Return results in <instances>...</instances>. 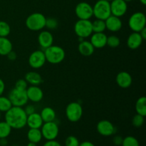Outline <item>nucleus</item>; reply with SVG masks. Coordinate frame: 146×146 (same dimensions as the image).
I'll use <instances>...</instances> for the list:
<instances>
[{"label": "nucleus", "instance_id": "nucleus-19", "mask_svg": "<svg viewBox=\"0 0 146 146\" xmlns=\"http://www.w3.org/2000/svg\"><path fill=\"white\" fill-rule=\"evenodd\" d=\"M143 39L141 37L139 32H133L129 35L127 39V46L132 50L137 49L141 46Z\"/></svg>", "mask_w": 146, "mask_h": 146}, {"label": "nucleus", "instance_id": "nucleus-27", "mask_svg": "<svg viewBox=\"0 0 146 146\" xmlns=\"http://www.w3.org/2000/svg\"><path fill=\"white\" fill-rule=\"evenodd\" d=\"M92 29L94 33L104 32V31L106 29L105 20L96 19L92 22Z\"/></svg>", "mask_w": 146, "mask_h": 146}, {"label": "nucleus", "instance_id": "nucleus-40", "mask_svg": "<svg viewBox=\"0 0 146 146\" xmlns=\"http://www.w3.org/2000/svg\"><path fill=\"white\" fill-rule=\"evenodd\" d=\"M7 56L9 61H14V60H16V58H17V54L12 50V51H11L8 54H7Z\"/></svg>", "mask_w": 146, "mask_h": 146}, {"label": "nucleus", "instance_id": "nucleus-48", "mask_svg": "<svg viewBox=\"0 0 146 146\" xmlns=\"http://www.w3.org/2000/svg\"><path fill=\"white\" fill-rule=\"evenodd\" d=\"M1 112H0V121H1Z\"/></svg>", "mask_w": 146, "mask_h": 146}, {"label": "nucleus", "instance_id": "nucleus-44", "mask_svg": "<svg viewBox=\"0 0 146 146\" xmlns=\"http://www.w3.org/2000/svg\"><path fill=\"white\" fill-rule=\"evenodd\" d=\"M8 141L7 138H0V145H7Z\"/></svg>", "mask_w": 146, "mask_h": 146}, {"label": "nucleus", "instance_id": "nucleus-49", "mask_svg": "<svg viewBox=\"0 0 146 146\" xmlns=\"http://www.w3.org/2000/svg\"><path fill=\"white\" fill-rule=\"evenodd\" d=\"M11 146H19V145H11Z\"/></svg>", "mask_w": 146, "mask_h": 146}, {"label": "nucleus", "instance_id": "nucleus-9", "mask_svg": "<svg viewBox=\"0 0 146 146\" xmlns=\"http://www.w3.org/2000/svg\"><path fill=\"white\" fill-rule=\"evenodd\" d=\"M41 128L43 138L47 141L56 140V138L58 137L59 128L55 121L44 123Z\"/></svg>", "mask_w": 146, "mask_h": 146}, {"label": "nucleus", "instance_id": "nucleus-45", "mask_svg": "<svg viewBox=\"0 0 146 146\" xmlns=\"http://www.w3.org/2000/svg\"><path fill=\"white\" fill-rule=\"evenodd\" d=\"M27 146H37V145H36V143H34L29 142L28 144H27Z\"/></svg>", "mask_w": 146, "mask_h": 146}, {"label": "nucleus", "instance_id": "nucleus-1", "mask_svg": "<svg viewBox=\"0 0 146 146\" xmlns=\"http://www.w3.org/2000/svg\"><path fill=\"white\" fill-rule=\"evenodd\" d=\"M4 118L12 129H21L27 125V115L22 107L12 106L5 113Z\"/></svg>", "mask_w": 146, "mask_h": 146}, {"label": "nucleus", "instance_id": "nucleus-25", "mask_svg": "<svg viewBox=\"0 0 146 146\" xmlns=\"http://www.w3.org/2000/svg\"><path fill=\"white\" fill-rule=\"evenodd\" d=\"M29 141L34 143H38L42 140L43 136L40 128H30L27 133Z\"/></svg>", "mask_w": 146, "mask_h": 146}, {"label": "nucleus", "instance_id": "nucleus-35", "mask_svg": "<svg viewBox=\"0 0 146 146\" xmlns=\"http://www.w3.org/2000/svg\"><path fill=\"white\" fill-rule=\"evenodd\" d=\"M79 141L74 135H69L65 141L66 146H79Z\"/></svg>", "mask_w": 146, "mask_h": 146}, {"label": "nucleus", "instance_id": "nucleus-34", "mask_svg": "<svg viewBox=\"0 0 146 146\" xmlns=\"http://www.w3.org/2000/svg\"><path fill=\"white\" fill-rule=\"evenodd\" d=\"M58 26V21L56 19L54 18H48L46 19L45 27H46L48 29H56Z\"/></svg>", "mask_w": 146, "mask_h": 146}, {"label": "nucleus", "instance_id": "nucleus-15", "mask_svg": "<svg viewBox=\"0 0 146 146\" xmlns=\"http://www.w3.org/2000/svg\"><path fill=\"white\" fill-rule=\"evenodd\" d=\"M105 22L107 29L112 32H117L122 28L123 23L121 18L112 14L105 20Z\"/></svg>", "mask_w": 146, "mask_h": 146}, {"label": "nucleus", "instance_id": "nucleus-26", "mask_svg": "<svg viewBox=\"0 0 146 146\" xmlns=\"http://www.w3.org/2000/svg\"><path fill=\"white\" fill-rule=\"evenodd\" d=\"M135 111L137 114L145 116L146 115V98L141 96L137 100L135 103Z\"/></svg>", "mask_w": 146, "mask_h": 146}, {"label": "nucleus", "instance_id": "nucleus-31", "mask_svg": "<svg viewBox=\"0 0 146 146\" xmlns=\"http://www.w3.org/2000/svg\"><path fill=\"white\" fill-rule=\"evenodd\" d=\"M121 44V40L119 37L115 35H111L107 37V44L111 48H116Z\"/></svg>", "mask_w": 146, "mask_h": 146}, {"label": "nucleus", "instance_id": "nucleus-2", "mask_svg": "<svg viewBox=\"0 0 146 146\" xmlns=\"http://www.w3.org/2000/svg\"><path fill=\"white\" fill-rule=\"evenodd\" d=\"M46 61L52 64H58L62 62L66 56L65 51L61 46L51 45L44 50Z\"/></svg>", "mask_w": 146, "mask_h": 146}, {"label": "nucleus", "instance_id": "nucleus-5", "mask_svg": "<svg viewBox=\"0 0 146 146\" xmlns=\"http://www.w3.org/2000/svg\"><path fill=\"white\" fill-rule=\"evenodd\" d=\"M75 34L79 38H85L91 36L93 34L92 21L90 19H78L74 25Z\"/></svg>", "mask_w": 146, "mask_h": 146}, {"label": "nucleus", "instance_id": "nucleus-43", "mask_svg": "<svg viewBox=\"0 0 146 146\" xmlns=\"http://www.w3.org/2000/svg\"><path fill=\"white\" fill-rule=\"evenodd\" d=\"M139 33H140V34H141V37H142L143 39L145 40L146 39V27L143 29L141 30Z\"/></svg>", "mask_w": 146, "mask_h": 146}, {"label": "nucleus", "instance_id": "nucleus-30", "mask_svg": "<svg viewBox=\"0 0 146 146\" xmlns=\"http://www.w3.org/2000/svg\"><path fill=\"white\" fill-rule=\"evenodd\" d=\"M11 32L9 24L4 21H0V37H7Z\"/></svg>", "mask_w": 146, "mask_h": 146}, {"label": "nucleus", "instance_id": "nucleus-11", "mask_svg": "<svg viewBox=\"0 0 146 146\" xmlns=\"http://www.w3.org/2000/svg\"><path fill=\"white\" fill-rule=\"evenodd\" d=\"M75 14L79 19H90L94 16L93 7L85 1L78 3L75 8Z\"/></svg>", "mask_w": 146, "mask_h": 146}, {"label": "nucleus", "instance_id": "nucleus-51", "mask_svg": "<svg viewBox=\"0 0 146 146\" xmlns=\"http://www.w3.org/2000/svg\"><path fill=\"white\" fill-rule=\"evenodd\" d=\"M0 146H7V145H0Z\"/></svg>", "mask_w": 146, "mask_h": 146}, {"label": "nucleus", "instance_id": "nucleus-17", "mask_svg": "<svg viewBox=\"0 0 146 146\" xmlns=\"http://www.w3.org/2000/svg\"><path fill=\"white\" fill-rule=\"evenodd\" d=\"M38 42L43 48H48L54 44V36L48 31H42L38 35Z\"/></svg>", "mask_w": 146, "mask_h": 146}, {"label": "nucleus", "instance_id": "nucleus-39", "mask_svg": "<svg viewBox=\"0 0 146 146\" xmlns=\"http://www.w3.org/2000/svg\"><path fill=\"white\" fill-rule=\"evenodd\" d=\"M43 146H61V145L56 140H52V141H47Z\"/></svg>", "mask_w": 146, "mask_h": 146}, {"label": "nucleus", "instance_id": "nucleus-23", "mask_svg": "<svg viewBox=\"0 0 146 146\" xmlns=\"http://www.w3.org/2000/svg\"><path fill=\"white\" fill-rule=\"evenodd\" d=\"M40 115L44 123L54 121L56 116L55 111L51 107H45L43 108L40 113Z\"/></svg>", "mask_w": 146, "mask_h": 146}, {"label": "nucleus", "instance_id": "nucleus-16", "mask_svg": "<svg viewBox=\"0 0 146 146\" xmlns=\"http://www.w3.org/2000/svg\"><path fill=\"white\" fill-rule=\"evenodd\" d=\"M107 37L104 32L93 33L91 36L90 42L95 48H102L106 46Z\"/></svg>", "mask_w": 146, "mask_h": 146}, {"label": "nucleus", "instance_id": "nucleus-32", "mask_svg": "<svg viewBox=\"0 0 146 146\" xmlns=\"http://www.w3.org/2000/svg\"><path fill=\"white\" fill-rule=\"evenodd\" d=\"M122 146H140L139 142L137 140V138H135V137L131 136V135H129V136H127L125 138H124L123 139L122 144H121Z\"/></svg>", "mask_w": 146, "mask_h": 146}, {"label": "nucleus", "instance_id": "nucleus-3", "mask_svg": "<svg viewBox=\"0 0 146 146\" xmlns=\"http://www.w3.org/2000/svg\"><path fill=\"white\" fill-rule=\"evenodd\" d=\"M46 18L41 13H33L26 19V26L31 31H38L45 27Z\"/></svg>", "mask_w": 146, "mask_h": 146}, {"label": "nucleus", "instance_id": "nucleus-28", "mask_svg": "<svg viewBox=\"0 0 146 146\" xmlns=\"http://www.w3.org/2000/svg\"><path fill=\"white\" fill-rule=\"evenodd\" d=\"M12 128L6 121H0V138H7L11 134Z\"/></svg>", "mask_w": 146, "mask_h": 146}, {"label": "nucleus", "instance_id": "nucleus-6", "mask_svg": "<svg viewBox=\"0 0 146 146\" xmlns=\"http://www.w3.org/2000/svg\"><path fill=\"white\" fill-rule=\"evenodd\" d=\"M8 98H9L13 106H25L29 101L26 91L17 89L16 88H14L10 91Z\"/></svg>", "mask_w": 146, "mask_h": 146}, {"label": "nucleus", "instance_id": "nucleus-22", "mask_svg": "<svg viewBox=\"0 0 146 146\" xmlns=\"http://www.w3.org/2000/svg\"><path fill=\"white\" fill-rule=\"evenodd\" d=\"M24 79L27 84H31V86H38L43 82L41 75L36 71H29L27 73Z\"/></svg>", "mask_w": 146, "mask_h": 146}, {"label": "nucleus", "instance_id": "nucleus-47", "mask_svg": "<svg viewBox=\"0 0 146 146\" xmlns=\"http://www.w3.org/2000/svg\"><path fill=\"white\" fill-rule=\"evenodd\" d=\"M124 1H126V2H129V1H132V0H124Z\"/></svg>", "mask_w": 146, "mask_h": 146}, {"label": "nucleus", "instance_id": "nucleus-38", "mask_svg": "<svg viewBox=\"0 0 146 146\" xmlns=\"http://www.w3.org/2000/svg\"><path fill=\"white\" fill-rule=\"evenodd\" d=\"M123 138L121 135H115L113 138V143L115 145H121L123 142Z\"/></svg>", "mask_w": 146, "mask_h": 146}, {"label": "nucleus", "instance_id": "nucleus-20", "mask_svg": "<svg viewBox=\"0 0 146 146\" xmlns=\"http://www.w3.org/2000/svg\"><path fill=\"white\" fill-rule=\"evenodd\" d=\"M43 123L44 121L40 115V113L35 112L27 115V125L29 127V128H41Z\"/></svg>", "mask_w": 146, "mask_h": 146}, {"label": "nucleus", "instance_id": "nucleus-24", "mask_svg": "<svg viewBox=\"0 0 146 146\" xmlns=\"http://www.w3.org/2000/svg\"><path fill=\"white\" fill-rule=\"evenodd\" d=\"M13 49L11 41L7 37H0V55L7 56Z\"/></svg>", "mask_w": 146, "mask_h": 146}, {"label": "nucleus", "instance_id": "nucleus-41", "mask_svg": "<svg viewBox=\"0 0 146 146\" xmlns=\"http://www.w3.org/2000/svg\"><path fill=\"white\" fill-rule=\"evenodd\" d=\"M5 90V84L1 78H0V96H2L4 91Z\"/></svg>", "mask_w": 146, "mask_h": 146}, {"label": "nucleus", "instance_id": "nucleus-4", "mask_svg": "<svg viewBox=\"0 0 146 146\" xmlns=\"http://www.w3.org/2000/svg\"><path fill=\"white\" fill-rule=\"evenodd\" d=\"M93 14L98 19L106 20L111 15L110 1L98 0L93 7Z\"/></svg>", "mask_w": 146, "mask_h": 146}, {"label": "nucleus", "instance_id": "nucleus-18", "mask_svg": "<svg viewBox=\"0 0 146 146\" xmlns=\"http://www.w3.org/2000/svg\"><path fill=\"white\" fill-rule=\"evenodd\" d=\"M115 81L118 86L123 88H127L132 84L133 78L131 74L127 71H121L116 76Z\"/></svg>", "mask_w": 146, "mask_h": 146}, {"label": "nucleus", "instance_id": "nucleus-21", "mask_svg": "<svg viewBox=\"0 0 146 146\" xmlns=\"http://www.w3.org/2000/svg\"><path fill=\"white\" fill-rule=\"evenodd\" d=\"M78 49L80 54L84 56H90L94 54L95 51V48L91 44V43L85 40H83L82 41L79 42Z\"/></svg>", "mask_w": 146, "mask_h": 146}, {"label": "nucleus", "instance_id": "nucleus-13", "mask_svg": "<svg viewBox=\"0 0 146 146\" xmlns=\"http://www.w3.org/2000/svg\"><path fill=\"white\" fill-rule=\"evenodd\" d=\"M96 128L97 131L100 135L106 137L113 135L116 131L113 124L111 121H107V120H102L99 121L97 124Z\"/></svg>", "mask_w": 146, "mask_h": 146}, {"label": "nucleus", "instance_id": "nucleus-14", "mask_svg": "<svg viewBox=\"0 0 146 146\" xmlns=\"http://www.w3.org/2000/svg\"><path fill=\"white\" fill-rule=\"evenodd\" d=\"M28 100L34 103H38L44 98V92L38 86H30L26 90Z\"/></svg>", "mask_w": 146, "mask_h": 146}, {"label": "nucleus", "instance_id": "nucleus-42", "mask_svg": "<svg viewBox=\"0 0 146 146\" xmlns=\"http://www.w3.org/2000/svg\"><path fill=\"white\" fill-rule=\"evenodd\" d=\"M79 146H95V145L90 141H84L80 143Z\"/></svg>", "mask_w": 146, "mask_h": 146}, {"label": "nucleus", "instance_id": "nucleus-36", "mask_svg": "<svg viewBox=\"0 0 146 146\" xmlns=\"http://www.w3.org/2000/svg\"><path fill=\"white\" fill-rule=\"evenodd\" d=\"M27 87H28V84H27V82L26 81L25 79H19L18 81L16 82L14 88L19 90H24V91H26Z\"/></svg>", "mask_w": 146, "mask_h": 146}, {"label": "nucleus", "instance_id": "nucleus-46", "mask_svg": "<svg viewBox=\"0 0 146 146\" xmlns=\"http://www.w3.org/2000/svg\"><path fill=\"white\" fill-rule=\"evenodd\" d=\"M140 1H141L143 5H145L146 4V0H140Z\"/></svg>", "mask_w": 146, "mask_h": 146}, {"label": "nucleus", "instance_id": "nucleus-50", "mask_svg": "<svg viewBox=\"0 0 146 146\" xmlns=\"http://www.w3.org/2000/svg\"><path fill=\"white\" fill-rule=\"evenodd\" d=\"M106 1H111L112 0H106Z\"/></svg>", "mask_w": 146, "mask_h": 146}, {"label": "nucleus", "instance_id": "nucleus-10", "mask_svg": "<svg viewBox=\"0 0 146 146\" xmlns=\"http://www.w3.org/2000/svg\"><path fill=\"white\" fill-rule=\"evenodd\" d=\"M46 62L45 54L42 50H36L30 54L29 57V64L34 69H38L44 66Z\"/></svg>", "mask_w": 146, "mask_h": 146}, {"label": "nucleus", "instance_id": "nucleus-7", "mask_svg": "<svg viewBox=\"0 0 146 146\" xmlns=\"http://www.w3.org/2000/svg\"><path fill=\"white\" fill-rule=\"evenodd\" d=\"M146 25V17L143 12H135L128 19V26L133 32H140Z\"/></svg>", "mask_w": 146, "mask_h": 146}, {"label": "nucleus", "instance_id": "nucleus-37", "mask_svg": "<svg viewBox=\"0 0 146 146\" xmlns=\"http://www.w3.org/2000/svg\"><path fill=\"white\" fill-rule=\"evenodd\" d=\"M24 111L27 113V115H30V114H32L36 112V109L34 108V106L33 105H27L26 106L25 108H24Z\"/></svg>", "mask_w": 146, "mask_h": 146}, {"label": "nucleus", "instance_id": "nucleus-12", "mask_svg": "<svg viewBox=\"0 0 146 146\" xmlns=\"http://www.w3.org/2000/svg\"><path fill=\"white\" fill-rule=\"evenodd\" d=\"M111 14L121 18L128 10V4L124 0H112L110 1Z\"/></svg>", "mask_w": 146, "mask_h": 146}, {"label": "nucleus", "instance_id": "nucleus-29", "mask_svg": "<svg viewBox=\"0 0 146 146\" xmlns=\"http://www.w3.org/2000/svg\"><path fill=\"white\" fill-rule=\"evenodd\" d=\"M12 106V104L8 97L3 96H0V112L6 113Z\"/></svg>", "mask_w": 146, "mask_h": 146}, {"label": "nucleus", "instance_id": "nucleus-33", "mask_svg": "<svg viewBox=\"0 0 146 146\" xmlns=\"http://www.w3.org/2000/svg\"><path fill=\"white\" fill-rule=\"evenodd\" d=\"M145 116L139 115V114H136L134 115L133 118L132 119V124L133 126L136 127V128H140L143 125L144 122H145Z\"/></svg>", "mask_w": 146, "mask_h": 146}, {"label": "nucleus", "instance_id": "nucleus-8", "mask_svg": "<svg viewBox=\"0 0 146 146\" xmlns=\"http://www.w3.org/2000/svg\"><path fill=\"white\" fill-rule=\"evenodd\" d=\"M66 115L69 121L78 122L83 115V108L78 102H71L66 108Z\"/></svg>", "mask_w": 146, "mask_h": 146}]
</instances>
